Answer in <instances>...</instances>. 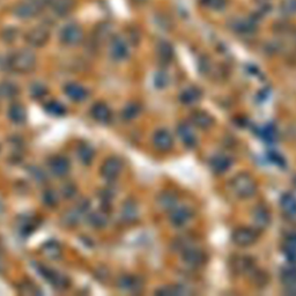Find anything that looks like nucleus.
<instances>
[{
    "label": "nucleus",
    "instance_id": "obj_1",
    "mask_svg": "<svg viewBox=\"0 0 296 296\" xmlns=\"http://www.w3.org/2000/svg\"><path fill=\"white\" fill-rule=\"evenodd\" d=\"M231 189L232 192L240 199H249L257 191V184L253 176L242 172L231 180Z\"/></svg>",
    "mask_w": 296,
    "mask_h": 296
},
{
    "label": "nucleus",
    "instance_id": "obj_2",
    "mask_svg": "<svg viewBox=\"0 0 296 296\" xmlns=\"http://www.w3.org/2000/svg\"><path fill=\"white\" fill-rule=\"evenodd\" d=\"M36 65V57L33 51L24 49L16 51L10 58V67L16 73L25 74L32 71Z\"/></svg>",
    "mask_w": 296,
    "mask_h": 296
},
{
    "label": "nucleus",
    "instance_id": "obj_3",
    "mask_svg": "<svg viewBox=\"0 0 296 296\" xmlns=\"http://www.w3.org/2000/svg\"><path fill=\"white\" fill-rule=\"evenodd\" d=\"M45 4V0H30V2L21 3L14 8V14L20 19H30L36 16L42 7Z\"/></svg>",
    "mask_w": 296,
    "mask_h": 296
},
{
    "label": "nucleus",
    "instance_id": "obj_4",
    "mask_svg": "<svg viewBox=\"0 0 296 296\" xmlns=\"http://www.w3.org/2000/svg\"><path fill=\"white\" fill-rule=\"evenodd\" d=\"M233 242L235 243L237 246L241 248H246L255 244L258 240V234L255 229L250 227H241L237 228L235 232L233 233Z\"/></svg>",
    "mask_w": 296,
    "mask_h": 296
},
{
    "label": "nucleus",
    "instance_id": "obj_5",
    "mask_svg": "<svg viewBox=\"0 0 296 296\" xmlns=\"http://www.w3.org/2000/svg\"><path fill=\"white\" fill-rule=\"evenodd\" d=\"M60 41L66 45H77L83 38V30L77 24H69L61 29Z\"/></svg>",
    "mask_w": 296,
    "mask_h": 296
},
{
    "label": "nucleus",
    "instance_id": "obj_6",
    "mask_svg": "<svg viewBox=\"0 0 296 296\" xmlns=\"http://www.w3.org/2000/svg\"><path fill=\"white\" fill-rule=\"evenodd\" d=\"M49 38H50V32L45 27H35L33 29H30L29 32L26 35V41L34 48H41L43 45H45L48 43Z\"/></svg>",
    "mask_w": 296,
    "mask_h": 296
},
{
    "label": "nucleus",
    "instance_id": "obj_7",
    "mask_svg": "<svg viewBox=\"0 0 296 296\" xmlns=\"http://www.w3.org/2000/svg\"><path fill=\"white\" fill-rule=\"evenodd\" d=\"M123 170V162L118 157H109L101 167V175L108 180L116 179Z\"/></svg>",
    "mask_w": 296,
    "mask_h": 296
},
{
    "label": "nucleus",
    "instance_id": "obj_8",
    "mask_svg": "<svg viewBox=\"0 0 296 296\" xmlns=\"http://www.w3.org/2000/svg\"><path fill=\"white\" fill-rule=\"evenodd\" d=\"M153 145L155 146V148H157L158 151L167 152L174 145V138H172L169 131L163 129L157 130L153 134Z\"/></svg>",
    "mask_w": 296,
    "mask_h": 296
},
{
    "label": "nucleus",
    "instance_id": "obj_9",
    "mask_svg": "<svg viewBox=\"0 0 296 296\" xmlns=\"http://www.w3.org/2000/svg\"><path fill=\"white\" fill-rule=\"evenodd\" d=\"M183 262L191 267L201 266L205 262V254L199 249L188 246L183 251Z\"/></svg>",
    "mask_w": 296,
    "mask_h": 296
},
{
    "label": "nucleus",
    "instance_id": "obj_10",
    "mask_svg": "<svg viewBox=\"0 0 296 296\" xmlns=\"http://www.w3.org/2000/svg\"><path fill=\"white\" fill-rule=\"evenodd\" d=\"M192 218V212L189 207H176L170 213V222L175 227H183Z\"/></svg>",
    "mask_w": 296,
    "mask_h": 296
},
{
    "label": "nucleus",
    "instance_id": "obj_11",
    "mask_svg": "<svg viewBox=\"0 0 296 296\" xmlns=\"http://www.w3.org/2000/svg\"><path fill=\"white\" fill-rule=\"evenodd\" d=\"M130 49L125 39L115 38L110 45V55L115 60H124L129 57Z\"/></svg>",
    "mask_w": 296,
    "mask_h": 296
},
{
    "label": "nucleus",
    "instance_id": "obj_12",
    "mask_svg": "<svg viewBox=\"0 0 296 296\" xmlns=\"http://www.w3.org/2000/svg\"><path fill=\"white\" fill-rule=\"evenodd\" d=\"M41 273L49 284L54 286L55 288H65L69 285V280L64 276H61L60 273L54 271V269L42 267Z\"/></svg>",
    "mask_w": 296,
    "mask_h": 296
},
{
    "label": "nucleus",
    "instance_id": "obj_13",
    "mask_svg": "<svg viewBox=\"0 0 296 296\" xmlns=\"http://www.w3.org/2000/svg\"><path fill=\"white\" fill-rule=\"evenodd\" d=\"M177 133L179 139L182 140V143L187 146V147H193V146H196L197 136L194 134L192 127L187 124V123H182V124L178 125Z\"/></svg>",
    "mask_w": 296,
    "mask_h": 296
},
{
    "label": "nucleus",
    "instance_id": "obj_14",
    "mask_svg": "<svg viewBox=\"0 0 296 296\" xmlns=\"http://www.w3.org/2000/svg\"><path fill=\"white\" fill-rule=\"evenodd\" d=\"M93 118L99 123H109L111 121L112 112L105 103H96L90 110Z\"/></svg>",
    "mask_w": 296,
    "mask_h": 296
},
{
    "label": "nucleus",
    "instance_id": "obj_15",
    "mask_svg": "<svg viewBox=\"0 0 296 296\" xmlns=\"http://www.w3.org/2000/svg\"><path fill=\"white\" fill-rule=\"evenodd\" d=\"M281 210L289 219H296V197L290 193H286L280 199Z\"/></svg>",
    "mask_w": 296,
    "mask_h": 296
},
{
    "label": "nucleus",
    "instance_id": "obj_16",
    "mask_svg": "<svg viewBox=\"0 0 296 296\" xmlns=\"http://www.w3.org/2000/svg\"><path fill=\"white\" fill-rule=\"evenodd\" d=\"M51 171L57 176H65L70 171V162L64 156H55L49 162Z\"/></svg>",
    "mask_w": 296,
    "mask_h": 296
},
{
    "label": "nucleus",
    "instance_id": "obj_17",
    "mask_svg": "<svg viewBox=\"0 0 296 296\" xmlns=\"http://www.w3.org/2000/svg\"><path fill=\"white\" fill-rule=\"evenodd\" d=\"M65 94L67 95L71 100L76 101V102H81L88 96V92L83 86L79 83H69L65 87Z\"/></svg>",
    "mask_w": 296,
    "mask_h": 296
},
{
    "label": "nucleus",
    "instance_id": "obj_18",
    "mask_svg": "<svg viewBox=\"0 0 296 296\" xmlns=\"http://www.w3.org/2000/svg\"><path fill=\"white\" fill-rule=\"evenodd\" d=\"M52 11L58 16L70 14L76 7V0H52Z\"/></svg>",
    "mask_w": 296,
    "mask_h": 296
},
{
    "label": "nucleus",
    "instance_id": "obj_19",
    "mask_svg": "<svg viewBox=\"0 0 296 296\" xmlns=\"http://www.w3.org/2000/svg\"><path fill=\"white\" fill-rule=\"evenodd\" d=\"M211 169L213 170L215 174H223L226 172L232 166V160L226 155H215L211 160Z\"/></svg>",
    "mask_w": 296,
    "mask_h": 296
},
{
    "label": "nucleus",
    "instance_id": "obj_20",
    "mask_svg": "<svg viewBox=\"0 0 296 296\" xmlns=\"http://www.w3.org/2000/svg\"><path fill=\"white\" fill-rule=\"evenodd\" d=\"M200 97H201V93L199 89H198V88L189 87L187 88V89H184L182 93H180L179 101L183 104L191 105V104L197 103L198 101L200 100Z\"/></svg>",
    "mask_w": 296,
    "mask_h": 296
},
{
    "label": "nucleus",
    "instance_id": "obj_21",
    "mask_svg": "<svg viewBox=\"0 0 296 296\" xmlns=\"http://www.w3.org/2000/svg\"><path fill=\"white\" fill-rule=\"evenodd\" d=\"M191 121L194 125L202 130L210 129V127L213 125V118L205 111L193 112L191 116Z\"/></svg>",
    "mask_w": 296,
    "mask_h": 296
},
{
    "label": "nucleus",
    "instance_id": "obj_22",
    "mask_svg": "<svg viewBox=\"0 0 296 296\" xmlns=\"http://www.w3.org/2000/svg\"><path fill=\"white\" fill-rule=\"evenodd\" d=\"M282 285L289 289H296V266L286 267L280 273Z\"/></svg>",
    "mask_w": 296,
    "mask_h": 296
},
{
    "label": "nucleus",
    "instance_id": "obj_23",
    "mask_svg": "<svg viewBox=\"0 0 296 296\" xmlns=\"http://www.w3.org/2000/svg\"><path fill=\"white\" fill-rule=\"evenodd\" d=\"M254 221L259 228H265L269 224L271 216L269 212L265 206H258L254 212Z\"/></svg>",
    "mask_w": 296,
    "mask_h": 296
},
{
    "label": "nucleus",
    "instance_id": "obj_24",
    "mask_svg": "<svg viewBox=\"0 0 296 296\" xmlns=\"http://www.w3.org/2000/svg\"><path fill=\"white\" fill-rule=\"evenodd\" d=\"M122 216L123 220L127 221V222H133L138 218V209L134 205V202L127 201L123 205L122 209Z\"/></svg>",
    "mask_w": 296,
    "mask_h": 296
},
{
    "label": "nucleus",
    "instance_id": "obj_25",
    "mask_svg": "<svg viewBox=\"0 0 296 296\" xmlns=\"http://www.w3.org/2000/svg\"><path fill=\"white\" fill-rule=\"evenodd\" d=\"M10 118L15 124H22L26 121V110L21 104H13L10 108Z\"/></svg>",
    "mask_w": 296,
    "mask_h": 296
},
{
    "label": "nucleus",
    "instance_id": "obj_26",
    "mask_svg": "<svg viewBox=\"0 0 296 296\" xmlns=\"http://www.w3.org/2000/svg\"><path fill=\"white\" fill-rule=\"evenodd\" d=\"M157 55L158 58L165 63H169L174 57V50H172V47L170 43L168 42H161L157 45Z\"/></svg>",
    "mask_w": 296,
    "mask_h": 296
},
{
    "label": "nucleus",
    "instance_id": "obj_27",
    "mask_svg": "<svg viewBox=\"0 0 296 296\" xmlns=\"http://www.w3.org/2000/svg\"><path fill=\"white\" fill-rule=\"evenodd\" d=\"M119 288L134 291L141 288V281L135 277H124L119 280Z\"/></svg>",
    "mask_w": 296,
    "mask_h": 296
},
{
    "label": "nucleus",
    "instance_id": "obj_28",
    "mask_svg": "<svg viewBox=\"0 0 296 296\" xmlns=\"http://www.w3.org/2000/svg\"><path fill=\"white\" fill-rule=\"evenodd\" d=\"M78 156L82 163L89 165V163L94 160V149L88 145H81L78 149Z\"/></svg>",
    "mask_w": 296,
    "mask_h": 296
},
{
    "label": "nucleus",
    "instance_id": "obj_29",
    "mask_svg": "<svg viewBox=\"0 0 296 296\" xmlns=\"http://www.w3.org/2000/svg\"><path fill=\"white\" fill-rule=\"evenodd\" d=\"M43 253L49 258L57 259L60 256V246L57 242H48L43 245Z\"/></svg>",
    "mask_w": 296,
    "mask_h": 296
},
{
    "label": "nucleus",
    "instance_id": "obj_30",
    "mask_svg": "<svg viewBox=\"0 0 296 296\" xmlns=\"http://www.w3.org/2000/svg\"><path fill=\"white\" fill-rule=\"evenodd\" d=\"M89 221L90 224L94 227H104L108 223V215L105 214V212H94V213L90 214Z\"/></svg>",
    "mask_w": 296,
    "mask_h": 296
},
{
    "label": "nucleus",
    "instance_id": "obj_31",
    "mask_svg": "<svg viewBox=\"0 0 296 296\" xmlns=\"http://www.w3.org/2000/svg\"><path fill=\"white\" fill-rule=\"evenodd\" d=\"M235 29L238 33L249 34L256 29V25L253 20H238L235 24Z\"/></svg>",
    "mask_w": 296,
    "mask_h": 296
},
{
    "label": "nucleus",
    "instance_id": "obj_32",
    "mask_svg": "<svg viewBox=\"0 0 296 296\" xmlns=\"http://www.w3.org/2000/svg\"><path fill=\"white\" fill-rule=\"evenodd\" d=\"M140 111H141V108H140L139 104L131 103V104L127 105L124 110H123L122 116H123V118L126 119V121H132V119L138 116Z\"/></svg>",
    "mask_w": 296,
    "mask_h": 296
},
{
    "label": "nucleus",
    "instance_id": "obj_33",
    "mask_svg": "<svg viewBox=\"0 0 296 296\" xmlns=\"http://www.w3.org/2000/svg\"><path fill=\"white\" fill-rule=\"evenodd\" d=\"M45 110L54 116H63V115L66 112L65 107L61 103L57 102V101H52V102H49L45 105Z\"/></svg>",
    "mask_w": 296,
    "mask_h": 296
},
{
    "label": "nucleus",
    "instance_id": "obj_34",
    "mask_svg": "<svg viewBox=\"0 0 296 296\" xmlns=\"http://www.w3.org/2000/svg\"><path fill=\"white\" fill-rule=\"evenodd\" d=\"M17 88L11 82H3L0 83V97H12L16 94Z\"/></svg>",
    "mask_w": 296,
    "mask_h": 296
},
{
    "label": "nucleus",
    "instance_id": "obj_35",
    "mask_svg": "<svg viewBox=\"0 0 296 296\" xmlns=\"http://www.w3.org/2000/svg\"><path fill=\"white\" fill-rule=\"evenodd\" d=\"M280 10L285 15L296 14V0H284L280 5Z\"/></svg>",
    "mask_w": 296,
    "mask_h": 296
},
{
    "label": "nucleus",
    "instance_id": "obj_36",
    "mask_svg": "<svg viewBox=\"0 0 296 296\" xmlns=\"http://www.w3.org/2000/svg\"><path fill=\"white\" fill-rule=\"evenodd\" d=\"M176 201H177V198H176L174 194H163L161 197V205L166 209H174L176 205Z\"/></svg>",
    "mask_w": 296,
    "mask_h": 296
},
{
    "label": "nucleus",
    "instance_id": "obj_37",
    "mask_svg": "<svg viewBox=\"0 0 296 296\" xmlns=\"http://www.w3.org/2000/svg\"><path fill=\"white\" fill-rule=\"evenodd\" d=\"M204 5L212 8V10L220 11L226 6V0H202Z\"/></svg>",
    "mask_w": 296,
    "mask_h": 296
},
{
    "label": "nucleus",
    "instance_id": "obj_38",
    "mask_svg": "<svg viewBox=\"0 0 296 296\" xmlns=\"http://www.w3.org/2000/svg\"><path fill=\"white\" fill-rule=\"evenodd\" d=\"M168 81H169V78L166 73L158 72L155 78H154V82H155V86L158 88H163L168 85Z\"/></svg>",
    "mask_w": 296,
    "mask_h": 296
},
{
    "label": "nucleus",
    "instance_id": "obj_39",
    "mask_svg": "<svg viewBox=\"0 0 296 296\" xmlns=\"http://www.w3.org/2000/svg\"><path fill=\"white\" fill-rule=\"evenodd\" d=\"M45 93H47L45 87L41 85V83H36V85H34L32 87V95L34 97H41L43 95H45Z\"/></svg>",
    "mask_w": 296,
    "mask_h": 296
},
{
    "label": "nucleus",
    "instance_id": "obj_40",
    "mask_svg": "<svg viewBox=\"0 0 296 296\" xmlns=\"http://www.w3.org/2000/svg\"><path fill=\"white\" fill-rule=\"evenodd\" d=\"M263 138L265 140H268V141H273L276 138V131L271 129V127H266V129L263 130Z\"/></svg>",
    "mask_w": 296,
    "mask_h": 296
},
{
    "label": "nucleus",
    "instance_id": "obj_41",
    "mask_svg": "<svg viewBox=\"0 0 296 296\" xmlns=\"http://www.w3.org/2000/svg\"><path fill=\"white\" fill-rule=\"evenodd\" d=\"M286 245L293 246V248H296V234H291L288 237L286 238Z\"/></svg>",
    "mask_w": 296,
    "mask_h": 296
},
{
    "label": "nucleus",
    "instance_id": "obj_42",
    "mask_svg": "<svg viewBox=\"0 0 296 296\" xmlns=\"http://www.w3.org/2000/svg\"><path fill=\"white\" fill-rule=\"evenodd\" d=\"M294 184H295V187H296V177H295V179H294Z\"/></svg>",
    "mask_w": 296,
    "mask_h": 296
}]
</instances>
